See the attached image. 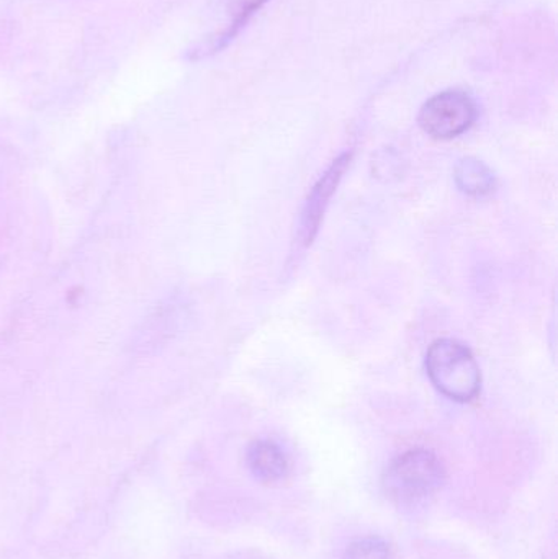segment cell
<instances>
[{
	"label": "cell",
	"instance_id": "obj_1",
	"mask_svg": "<svg viewBox=\"0 0 558 559\" xmlns=\"http://www.w3.org/2000/svg\"><path fill=\"white\" fill-rule=\"evenodd\" d=\"M429 380L449 400L468 403L480 393L482 374L474 355L451 338L435 342L426 355Z\"/></svg>",
	"mask_w": 558,
	"mask_h": 559
},
{
	"label": "cell",
	"instance_id": "obj_2",
	"mask_svg": "<svg viewBox=\"0 0 558 559\" xmlns=\"http://www.w3.org/2000/svg\"><path fill=\"white\" fill-rule=\"evenodd\" d=\"M444 479L441 460L429 450L416 449L393 460L383 476V488L392 501L415 504L436 495Z\"/></svg>",
	"mask_w": 558,
	"mask_h": 559
},
{
	"label": "cell",
	"instance_id": "obj_3",
	"mask_svg": "<svg viewBox=\"0 0 558 559\" xmlns=\"http://www.w3.org/2000/svg\"><path fill=\"white\" fill-rule=\"evenodd\" d=\"M477 107L464 92L448 91L426 102L419 114V124L436 140L461 136L474 124Z\"/></svg>",
	"mask_w": 558,
	"mask_h": 559
},
{
	"label": "cell",
	"instance_id": "obj_4",
	"mask_svg": "<svg viewBox=\"0 0 558 559\" xmlns=\"http://www.w3.org/2000/svg\"><path fill=\"white\" fill-rule=\"evenodd\" d=\"M349 154H344L340 159L334 160L333 166L327 170V174L321 177L320 182L314 186L307 206H305L304 215H301L300 238L304 239L305 245L311 242V239L317 235L321 216H323L328 202H330L331 195L336 190L344 170L349 166Z\"/></svg>",
	"mask_w": 558,
	"mask_h": 559
},
{
	"label": "cell",
	"instance_id": "obj_5",
	"mask_svg": "<svg viewBox=\"0 0 558 559\" xmlns=\"http://www.w3.org/2000/svg\"><path fill=\"white\" fill-rule=\"evenodd\" d=\"M248 466L252 475L264 483H275L288 473V460L277 443L259 440L248 449Z\"/></svg>",
	"mask_w": 558,
	"mask_h": 559
},
{
	"label": "cell",
	"instance_id": "obj_6",
	"mask_svg": "<svg viewBox=\"0 0 558 559\" xmlns=\"http://www.w3.org/2000/svg\"><path fill=\"white\" fill-rule=\"evenodd\" d=\"M454 177L459 189L467 195L475 197V199L490 195L495 186H497L495 174L484 163L472 159V157L462 159L458 164Z\"/></svg>",
	"mask_w": 558,
	"mask_h": 559
},
{
	"label": "cell",
	"instance_id": "obj_7",
	"mask_svg": "<svg viewBox=\"0 0 558 559\" xmlns=\"http://www.w3.org/2000/svg\"><path fill=\"white\" fill-rule=\"evenodd\" d=\"M344 559H390V548L380 538H364L351 545Z\"/></svg>",
	"mask_w": 558,
	"mask_h": 559
}]
</instances>
